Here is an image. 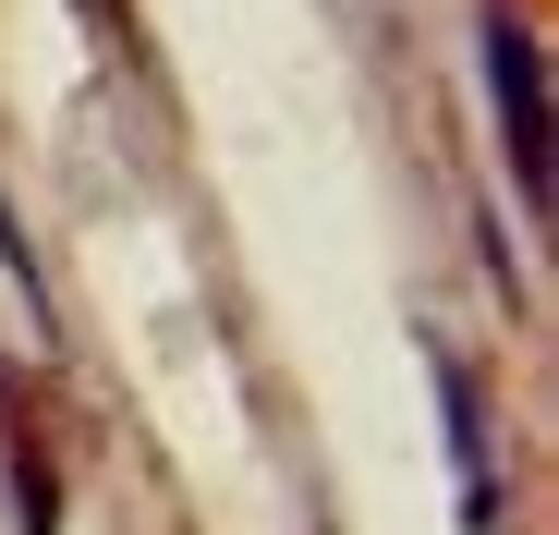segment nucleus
Segmentation results:
<instances>
[{
	"instance_id": "2",
	"label": "nucleus",
	"mask_w": 559,
	"mask_h": 535,
	"mask_svg": "<svg viewBox=\"0 0 559 535\" xmlns=\"http://www.w3.org/2000/svg\"><path fill=\"white\" fill-rule=\"evenodd\" d=\"M426 378H438V414H450V475H462V523H475V535H499V475H487V402H475V378H462L450 353H426Z\"/></svg>"
},
{
	"instance_id": "1",
	"label": "nucleus",
	"mask_w": 559,
	"mask_h": 535,
	"mask_svg": "<svg viewBox=\"0 0 559 535\" xmlns=\"http://www.w3.org/2000/svg\"><path fill=\"white\" fill-rule=\"evenodd\" d=\"M487 98H499V134H511V183L547 219V73H535L523 25H487Z\"/></svg>"
}]
</instances>
